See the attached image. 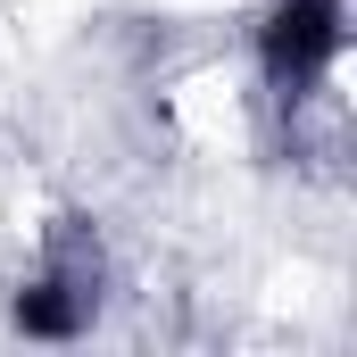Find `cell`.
<instances>
[{
  "label": "cell",
  "instance_id": "6da1fadb",
  "mask_svg": "<svg viewBox=\"0 0 357 357\" xmlns=\"http://www.w3.org/2000/svg\"><path fill=\"white\" fill-rule=\"evenodd\" d=\"M341 67H349V0H258V17H250V108L266 125L341 100Z\"/></svg>",
  "mask_w": 357,
  "mask_h": 357
}]
</instances>
